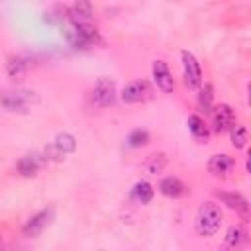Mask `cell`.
Masks as SVG:
<instances>
[{"label": "cell", "mask_w": 251, "mask_h": 251, "mask_svg": "<svg viewBox=\"0 0 251 251\" xmlns=\"http://www.w3.org/2000/svg\"><path fill=\"white\" fill-rule=\"evenodd\" d=\"M247 241V231L243 226H231L224 237V243H222V249L220 251H239Z\"/></svg>", "instance_id": "obj_13"}, {"label": "cell", "mask_w": 251, "mask_h": 251, "mask_svg": "<svg viewBox=\"0 0 251 251\" xmlns=\"http://www.w3.org/2000/svg\"><path fill=\"white\" fill-rule=\"evenodd\" d=\"M165 163H167L165 155H161V153H159V155H151V157H149V161L145 163V169H147L151 175H157V173L165 167Z\"/></svg>", "instance_id": "obj_22"}, {"label": "cell", "mask_w": 251, "mask_h": 251, "mask_svg": "<svg viewBox=\"0 0 251 251\" xmlns=\"http://www.w3.org/2000/svg\"><path fill=\"white\" fill-rule=\"evenodd\" d=\"M116 102V84L110 78H98L92 92H90V104L94 108H108Z\"/></svg>", "instance_id": "obj_4"}, {"label": "cell", "mask_w": 251, "mask_h": 251, "mask_svg": "<svg viewBox=\"0 0 251 251\" xmlns=\"http://www.w3.org/2000/svg\"><path fill=\"white\" fill-rule=\"evenodd\" d=\"M214 194H216V198H220L222 204H226L229 210H235V212L241 214V216H247V214H249V202H247V198H245L243 194H239V192H226V190H216Z\"/></svg>", "instance_id": "obj_11"}, {"label": "cell", "mask_w": 251, "mask_h": 251, "mask_svg": "<svg viewBox=\"0 0 251 251\" xmlns=\"http://www.w3.org/2000/svg\"><path fill=\"white\" fill-rule=\"evenodd\" d=\"M229 133H231V145H233L235 149H243V147L247 145V129H245V126L235 124V126L229 129Z\"/></svg>", "instance_id": "obj_20"}, {"label": "cell", "mask_w": 251, "mask_h": 251, "mask_svg": "<svg viewBox=\"0 0 251 251\" xmlns=\"http://www.w3.org/2000/svg\"><path fill=\"white\" fill-rule=\"evenodd\" d=\"M206 167H208V173H212L214 176H226L235 169V161L227 153H218L210 157Z\"/></svg>", "instance_id": "obj_12"}, {"label": "cell", "mask_w": 251, "mask_h": 251, "mask_svg": "<svg viewBox=\"0 0 251 251\" xmlns=\"http://www.w3.org/2000/svg\"><path fill=\"white\" fill-rule=\"evenodd\" d=\"M51 218H53V208H45V210L33 214V216L25 222V226H24V235H27V237H37V235L49 226Z\"/></svg>", "instance_id": "obj_9"}, {"label": "cell", "mask_w": 251, "mask_h": 251, "mask_svg": "<svg viewBox=\"0 0 251 251\" xmlns=\"http://www.w3.org/2000/svg\"><path fill=\"white\" fill-rule=\"evenodd\" d=\"M212 126L216 133H222L226 129H231L235 126V112L227 104H220L212 110Z\"/></svg>", "instance_id": "obj_8"}, {"label": "cell", "mask_w": 251, "mask_h": 251, "mask_svg": "<svg viewBox=\"0 0 251 251\" xmlns=\"http://www.w3.org/2000/svg\"><path fill=\"white\" fill-rule=\"evenodd\" d=\"M180 61H182V73H184V84L190 88V90H198L202 86V69H200V63L196 61V57L188 51V49H182L180 51Z\"/></svg>", "instance_id": "obj_3"}, {"label": "cell", "mask_w": 251, "mask_h": 251, "mask_svg": "<svg viewBox=\"0 0 251 251\" xmlns=\"http://www.w3.org/2000/svg\"><path fill=\"white\" fill-rule=\"evenodd\" d=\"M29 67H31V59L25 57V55H14V57H10L8 63H6V71H8V75L14 76V78H16V76H22Z\"/></svg>", "instance_id": "obj_16"}, {"label": "cell", "mask_w": 251, "mask_h": 251, "mask_svg": "<svg viewBox=\"0 0 251 251\" xmlns=\"http://www.w3.org/2000/svg\"><path fill=\"white\" fill-rule=\"evenodd\" d=\"M47 163V159L43 157V155H37V153H31V155H24L20 161H18V173L22 175V176H35L37 175V171L43 167Z\"/></svg>", "instance_id": "obj_14"}, {"label": "cell", "mask_w": 251, "mask_h": 251, "mask_svg": "<svg viewBox=\"0 0 251 251\" xmlns=\"http://www.w3.org/2000/svg\"><path fill=\"white\" fill-rule=\"evenodd\" d=\"M196 102H198V110L204 112V114H210L214 110V104H212L214 102V88H212V84H204V86L198 88Z\"/></svg>", "instance_id": "obj_17"}, {"label": "cell", "mask_w": 251, "mask_h": 251, "mask_svg": "<svg viewBox=\"0 0 251 251\" xmlns=\"http://www.w3.org/2000/svg\"><path fill=\"white\" fill-rule=\"evenodd\" d=\"M151 71H153V80H155L157 88L163 90V92H173L175 80H173V75L169 71V65L165 61L157 59V61H153V69Z\"/></svg>", "instance_id": "obj_10"}, {"label": "cell", "mask_w": 251, "mask_h": 251, "mask_svg": "<svg viewBox=\"0 0 251 251\" xmlns=\"http://www.w3.org/2000/svg\"><path fill=\"white\" fill-rule=\"evenodd\" d=\"M147 141H149V133L145 129H133L127 135V145L129 147H143Z\"/></svg>", "instance_id": "obj_21"}, {"label": "cell", "mask_w": 251, "mask_h": 251, "mask_svg": "<svg viewBox=\"0 0 251 251\" xmlns=\"http://www.w3.org/2000/svg\"><path fill=\"white\" fill-rule=\"evenodd\" d=\"M131 196H133V200H137L139 204H147V202L153 200V196H155V188H153L147 180H139V182L133 186Z\"/></svg>", "instance_id": "obj_18"}, {"label": "cell", "mask_w": 251, "mask_h": 251, "mask_svg": "<svg viewBox=\"0 0 251 251\" xmlns=\"http://www.w3.org/2000/svg\"><path fill=\"white\" fill-rule=\"evenodd\" d=\"M151 96H153V88L147 80H131L120 92V98L126 104H139V102L149 100Z\"/></svg>", "instance_id": "obj_5"}, {"label": "cell", "mask_w": 251, "mask_h": 251, "mask_svg": "<svg viewBox=\"0 0 251 251\" xmlns=\"http://www.w3.org/2000/svg\"><path fill=\"white\" fill-rule=\"evenodd\" d=\"M75 149H76V139H75L71 133H59V135L55 137V141L45 147V159L51 157V159L59 161V159H63L65 155L73 153Z\"/></svg>", "instance_id": "obj_7"}, {"label": "cell", "mask_w": 251, "mask_h": 251, "mask_svg": "<svg viewBox=\"0 0 251 251\" xmlns=\"http://www.w3.org/2000/svg\"><path fill=\"white\" fill-rule=\"evenodd\" d=\"M222 226V212H220V206L216 202H202L198 212H196V218H194V229L198 235L202 237H210L214 235Z\"/></svg>", "instance_id": "obj_2"}, {"label": "cell", "mask_w": 251, "mask_h": 251, "mask_svg": "<svg viewBox=\"0 0 251 251\" xmlns=\"http://www.w3.org/2000/svg\"><path fill=\"white\" fill-rule=\"evenodd\" d=\"M39 102V96L29 88H8L0 90V106L8 112L25 114Z\"/></svg>", "instance_id": "obj_1"}, {"label": "cell", "mask_w": 251, "mask_h": 251, "mask_svg": "<svg viewBox=\"0 0 251 251\" xmlns=\"http://www.w3.org/2000/svg\"><path fill=\"white\" fill-rule=\"evenodd\" d=\"M67 16H69V22L73 24V29L96 25L94 24V18H92V6H90V2L78 0V2L71 4L67 8Z\"/></svg>", "instance_id": "obj_6"}, {"label": "cell", "mask_w": 251, "mask_h": 251, "mask_svg": "<svg viewBox=\"0 0 251 251\" xmlns=\"http://www.w3.org/2000/svg\"><path fill=\"white\" fill-rule=\"evenodd\" d=\"M159 190H161V194H165L169 198H180V196L186 194L184 182L180 178H176V176H165L159 182Z\"/></svg>", "instance_id": "obj_15"}, {"label": "cell", "mask_w": 251, "mask_h": 251, "mask_svg": "<svg viewBox=\"0 0 251 251\" xmlns=\"http://www.w3.org/2000/svg\"><path fill=\"white\" fill-rule=\"evenodd\" d=\"M188 127H190V131H192L194 137H198V139H208V127H206V124H204V120H202L200 116L192 114V116L188 118Z\"/></svg>", "instance_id": "obj_19"}]
</instances>
